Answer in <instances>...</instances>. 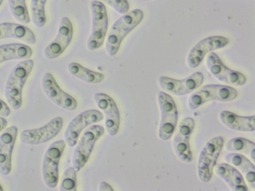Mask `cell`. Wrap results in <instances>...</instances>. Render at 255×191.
I'll use <instances>...</instances> for the list:
<instances>
[{"label": "cell", "mask_w": 255, "mask_h": 191, "mask_svg": "<svg viewBox=\"0 0 255 191\" xmlns=\"http://www.w3.org/2000/svg\"><path fill=\"white\" fill-rule=\"evenodd\" d=\"M143 18L142 11L134 9L124 14L112 24L105 44V49L109 56H114L117 53L124 39L141 22Z\"/></svg>", "instance_id": "6da1fadb"}, {"label": "cell", "mask_w": 255, "mask_h": 191, "mask_svg": "<svg viewBox=\"0 0 255 191\" xmlns=\"http://www.w3.org/2000/svg\"><path fill=\"white\" fill-rule=\"evenodd\" d=\"M33 65V61L31 59L20 62L13 67L7 78L5 97L10 107L14 110L21 107L22 90Z\"/></svg>", "instance_id": "7a4b0ae2"}, {"label": "cell", "mask_w": 255, "mask_h": 191, "mask_svg": "<svg viewBox=\"0 0 255 191\" xmlns=\"http://www.w3.org/2000/svg\"><path fill=\"white\" fill-rule=\"evenodd\" d=\"M91 29L86 42L88 50L94 51L103 44L108 27L107 9L101 1L93 0L90 3Z\"/></svg>", "instance_id": "3957f363"}, {"label": "cell", "mask_w": 255, "mask_h": 191, "mask_svg": "<svg viewBox=\"0 0 255 191\" xmlns=\"http://www.w3.org/2000/svg\"><path fill=\"white\" fill-rule=\"evenodd\" d=\"M224 143V138L218 136L210 139L202 148L197 165V175L202 182L207 183L211 180Z\"/></svg>", "instance_id": "277c9868"}, {"label": "cell", "mask_w": 255, "mask_h": 191, "mask_svg": "<svg viewBox=\"0 0 255 191\" xmlns=\"http://www.w3.org/2000/svg\"><path fill=\"white\" fill-rule=\"evenodd\" d=\"M237 96V90L230 86L205 85L189 97L188 106L191 110H194L210 101L227 102L235 99Z\"/></svg>", "instance_id": "5b68a950"}, {"label": "cell", "mask_w": 255, "mask_h": 191, "mask_svg": "<svg viewBox=\"0 0 255 191\" xmlns=\"http://www.w3.org/2000/svg\"><path fill=\"white\" fill-rule=\"evenodd\" d=\"M157 102L160 113L158 136L161 140L167 141L171 137L176 129L178 110L172 97L164 92L160 91L158 93Z\"/></svg>", "instance_id": "8992f818"}, {"label": "cell", "mask_w": 255, "mask_h": 191, "mask_svg": "<svg viewBox=\"0 0 255 191\" xmlns=\"http://www.w3.org/2000/svg\"><path fill=\"white\" fill-rule=\"evenodd\" d=\"M104 132L105 129L102 126L93 125L84 132L75 148L72 158L73 167L77 172L87 163L96 141Z\"/></svg>", "instance_id": "52a82bcc"}, {"label": "cell", "mask_w": 255, "mask_h": 191, "mask_svg": "<svg viewBox=\"0 0 255 191\" xmlns=\"http://www.w3.org/2000/svg\"><path fill=\"white\" fill-rule=\"evenodd\" d=\"M66 143L63 140L52 143L47 148L42 162V176L45 184L49 188H55L59 179V163Z\"/></svg>", "instance_id": "ba28073f"}, {"label": "cell", "mask_w": 255, "mask_h": 191, "mask_svg": "<svg viewBox=\"0 0 255 191\" xmlns=\"http://www.w3.org/2000/svg\"><path fill=\"white\" fill-rule=\"evenodd\" d=\"M195 121L187 117L179 123L173 138L172 145L177 157L182 162L189 163L193 159L190 139L195 127Z\"/></svg>", "instance_id": "9c48e42d"}, {"label": "cell", "mask_w": 255, "mask_h": 191, "mask_svg": "<svg viewBox=\"0 0 255 191\" xmlns=\"http://www.w3.org/2000/svg\"><path fill=\"white\" fill-rule=\"evenodd\" d=\"M63 124L62 118L55 117L40 127L22 131L19 139L22 143L27 145H35L45 143L60 132Z\"/></svg>", "instance_id": "30bf717a"}, {"label": "cell", "mask_w": 255, "mask_h": 191, "mask_svg": "<svg viewBox=\"0 0 255 191\" xmlns=\"http://www.w3.org/2000/svg\"><path fill=\"white\" fill-rule=\"evenodd\" d=\"M103 118V113L97 109H89L81 112L70 122L65 130L64 139L66 143L70 147H74L84 129Z\"/></svg>", "instance_id": "8fae6325"}, {"label": "cell", "mask_w": 255, "mask_h": 191, "mask_svg": "<svg viewBox=\"0 0 255 191\" xmlns=\"http://www.w3.org/2000/svg\"><path fill=\"white\" fill-rule=\"evenodd\" d=\"M206 64L210 73L220 82L234 86H242L246 82V77L243 74L226 67L214 52L208 55Z\"/></svg>", "instance_id": "7c38bea8"}, {"label": "cell", "mask_w": 255, "mask_h": 191, "mask_svg": "<svg viewBox=\"0 0 255 191\" xmlns=\"http://www.w3.org/2000/svg\"><path fill=\"white\" fill-rule=\"evenodd\" d=\"M204 81V76L201 72L194 73L188 77L178 80L161 76L158 82L164 91L175 96L189 94L198 88Z\"/></svg>", "instance_id": "4fadbf2b"}, {"label": "cell", "mask_w": 255, "mask_h": 191, "mask_svg": "<svg viewBox=\"0 0 255 191\" xmlns=\"http://www.w3.org/2000/svg\"><path fill=\"white\" fill-rule=\"evenodd\" d=\"M73 35V24L66 16L60 20L55 38L45 48L44 55L49 60L60 56L70 44Z\"/></svg>", "instance_id": "5bb4252c"}, {"label": "cell", "mask_w": 255, "mask_h": 191, "mask_svg": "<svg viewBox=\"0 0 255 191\" xmlns=\"http://www.w3.org/2000/svg\"><path fill=\"white\" fill-rule=\"evenodd\" d=\"M41 86L46 96L57 106L68 110L76 108L77 102L75 98L61 89L50 73L44 74Z\"/></svg>", "instance_id": "9a60e30c"}, {"label": "cell", "mask_w": 255, "mask_h": 191, "mask_svg": "<svg viewBox=\"0 0 255 191\" xmlns=\"http://www.w3.org/2000/svg\"><path fill=\"white\" fill-rule=\"evenodd\" d=\"M94 100L105 115V124L108 134L114 136L118 133L120 124V114L115 100L103 93H96Z\"/></svg>", "instance_id": "2e32d148"}, {"label": "cell", "mask_w": 255, "mask_h": 191, "mask_svg": "<svg viewBox=\"0 0 255 191\" xmlns=\"http://www.w3.org/2000/svg\"><path fill=\"white\" fill-rule=\"evenodd\" d=\"M229 43V39L222 36H212L198 42L190 50L187 58V64L191 68L197 67L205 56L210 51L223 48Z\"/></svg>", "instance_id": "e0dca14e"}, {"label": "cell", "mask_w": 255, "mask_h": 191, "mask_svg": "<svg viewBox=\"0 0 255 191\" xmlns=\"http://www.w3.org/2000/svg\"><path fill=\"white\" fill-rule=\"evenodd\" d=\"M17 132V127L11 126L0 135V173L4 176L11 171L12 154Z\"/></svg>", "instance_id": "ac0fdd59"}, {"label": "cell", "mask_w": 255, "mask_h": 191, "mask_svg": "<svg viewBox=\"0 0 255 191\" xmlns=\"http://www.w3.org/2000/svg\"><path fill=\"white\" fill-rule=\"evenodd\" d=\"M215 173L233 191H247L248 188L242 174L228 163H220L214 169Z\"/></svg>", "instance_id": "d6986e66"}, {"label": "cell", "mask_w": 255, "mask_h": 191, "mask_svg": "<svg viewBox=\"0 0 255 191\" xmlns=\"http://www.w3.org/2000/svg\"><path fill=\"white\" fill-rule=\"evenodd\" d=\"M221 122L227 128L240 132H253L255 129V115L241 116L232 111L223 110L219 114Z\"/></svg>", "instance_id": "ffe728a7"}, {"label": "cell", "mask_w": 255, "mask_h": 191, "mask_svg": "<svg viewBox=\"0 0 255 191\" xmlns=\"http://www.w3.org/2000/svg\"><path fill=\"white\" fill-rule=\"evenodd\" d=\"M8 38L17 39L30 45H34L36 42L35 34L28 27L12 22L0 23V40Z\"/></svg>", "instance_id": "44dd1931"}, {"label": "cell", "mask_w": 255, "mask_h": 191, "mask_svg": "<svg viewBox=\"0 0 255 191\" xmlns=\"http://www.w3.org/2000/svg\"><path fill=\"white\" fill-rule=\"evenodd\" d=\"M224 159L227 163L239 170L245 176L249 187L255 189V167L249 159L243 154L231 152L226 155Z\"/></svg>", "instance_id": "7402d4cb"}, {"label": "cell", "mask_w": 255, "mask_h": 191, "mask_svg": "<svg viewBox=\"0 0 255 191\" xmlns=\"http://www.w3.org/2000/svg\"><path fill=\"white\" fill-rule=\"evenodd\" d=\"M32 49L22 43H9L0 45V64L15 59H28L32 55Z\"/></svg>", "instance_id": "603a6c76"}, {"label": "cell", "mask_w": 255, "mask_h": 191, "mask_svg": "<svg viewBox=\"0 0 255 191\" xmlns=\"http://www.w3.org/2000/svg\"><path fill=\"white\" fill-rule=\"evenodd\" d=\"M67 70L73 77L89 84H99L105 78L103 74L90 70L77 62L70 63Z\"/></svg>", "instance_id": "cb8c5ba5"}, {"label": "cell", "mask_w": 255, "mask_h": 191, "mask_svg": "<svg viewBox=\"0 0 255 191\" xmlns=\"http://www.w3.org/2000/svg\"><path fill=\"white\" fill-rule=\"evenodd\" d=\"M225 148L231 152L247 155L255 162V144L248 139L243 137L232 138L226 143Z\"/></svg>", "instance_id": "d4e9b609"}, {"label": "cell", "mask_w": 255, "mask_h": 191, "mask_svg": "<svg viewBox=\"0 0 255 191\" xmlns=\"http://www.w3.org/2000/svg\"><path fill=\"white\" fill-rule=\"evenodd\" d=\"M10 12L18 22L27 24L30 18L26 6L25 0H8Z\"/></svg>", "instance_id": "484cf974"}, {"label": "cell", "mask_w": 255, "mask_h": 191, "mask_svg": "<svg viewBox=\"0 0 255 191\" xmlns=\"http://www.w3.org/2000/svg\"><path fill=\"white\" fill-rule=\"evenodd\" d=\"M47 0H31L30 11L32 21L36 26L41 28L45 24V6Z\"/></svg>", "instance_id": "4316f807"}, {"label": "cell", "mask_w": 255, "mask_h": 191, "mask_svg": "<svg viewBox=\"0 0 255 191\" xmlns=\"http://www.w3.org/2000/svg\"><path fill=\"white\" fill-rule=\"evenodd\" d=\"M77 171L74 167H70L67 168L64 172L60 187V190L76 191Z\"/></svg>", "instance_id": "83f0119b"}, {"label": "cell", "mask_w": 255, "mask_h": 191, "mask_svg": "<svg viewBox=\"0 0 255 191\" xmlns=\"http://www.w3.org/2000/svg\"><path fill=\"white\" fill-rule=\"evenodd\" d=\"M103 1L111 6L117 13L124 14L128 11L129 4L128 0H96Z\"/></svg>", "instance_id": "f1b7e54d"}, {"label": "cell", "mask_w": 255, "mask_h": 191, "mask_svg": "<svg viewBox=\"0 0 255 191\" xmlns=\"http://www.w3.org/2000/svg\"><path fill=\"white\" fill-rule=\"evenodd\" d=\"M10 113V109L7 104L0 99V116L7 117Z\"/></svg>", "instance_id": "f546056e"}, {"label": "cell", "mask_w": 255, "mask_h": 191, "mask_svg": "<svg viewBox=\"0 0 255 191\" xmlns=\"http://www.w3.org/2000/svg\"><path fill=\"white\" fill-rule=\"evenodd\" d=\"M99 190L101 191H113L112 187L107 183L102 182L99 185Z\"/></svg>", "instance_id": "4dcf8cb0"}, {"label": "cell", "mask_w": 255, "mask_h": 191, "mask_svg": "<svg viewBox=\"0 0 255 191\" xmlns=\"http://www.w3.org/2000/svg\"><path fill=\"white\" fill-rule=\"evenodd\" d=\"M7 121L3 117L0 116V132L6 126Z\"/></svg>", "instance_id": "1f68e13d"}, {"label": "cell", "mask_w": 255, "mask_h": 191, "mask_svg": "<svg viewBox=\"0 0 255 191\" xmlns=\"http://www.w3.org/2000/svg\"><path fill=\"white\" fill-rule=\"evenodd\" d=\"M3 190V189H2V187L0 185V191H2Z\"/></svg>", "instance_id": "d6a6232c"}, {"label": "cell", "mask_w": 255, "mask_h": 191, "mask_svg": "<svg viewBox=\"0 0 255 191\" xmlns=\"http://www.w3.org/2000/svg\"><path fill=\"white\" fill-rule=\"evenodd\" d=\"M2 1H3V0H0V5H1V4L2 3Z\"/></svg>", "instance_id": "836d02e7"}, {"label": "cell", "mask_w": 255, "mask_h": 191, "mask_svg": "<svg viewBox=\"0 0 255 191\" xmlns=\"http://www.w3.org/2000/svg\"><path fill=\"white\" fill-rule=\"evenodd\" d=\"M142 0V1H146V0Z\"/></svg>", "instance_id": "e575fe53"}]
</instances>
